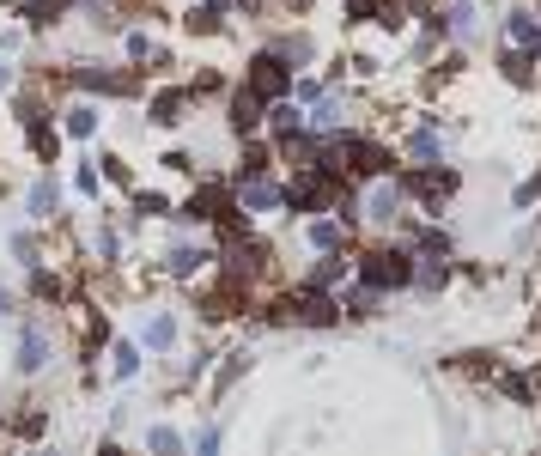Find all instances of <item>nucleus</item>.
Instances as JSON below:
<instances>
[{"label": "nucleus", "mask_w": 541, "mask_h": 456, "mask_svg": "<svg viewBox=\"0 0 541 456\" xmlns=\"http://www.w3.org/2000/svg\"><path fill=\"white\" fill-rule=\"evenodd\" d=\"M396 165H402V159H396V140L377 134V128H365V122L329 134V152H323V171L341 177V183H371V177L396 171Z\"/></svg>", "instance_id": "1"}, {"label": "nucleus", "mask_w": 541, "mask_h": 456, "mask_svg": "<svg viewBox=\"0 0 541 456\" xmlns=\"http://www.w3.org/2000/svg\"><path fill=\"white\" fill-rule=\"evenodd\" d=\"M55 353H61L55 311H37V304H19L13 335H7V371L19 377V384H37V377L55 365Z\"/></svg>", "instance_id": "2"}, {"label": "nucleus", "mask_w": 541, "mask_h": 456, "mask_svg": "<svg viewBox=\"0 0 541 456\" xmlns=\"http://www.w3.org/2000/svg\"><path fill=\"white\" fill-rule=\"evenodd\" d=\"M219 268V250H213V232H189V225H177L171 219V244L152 256V274L159 280H171V286H201L207 274Z\"/></svg>", "instance_id": "3"}, {"label": "nucleus", "mask_w": 541, "mask_h": 456, "mask_svg": "<svg viewBox=\"0 0 541 456\" xmlns=\"http://www.w3.org/2000/svg\"><path fill=\"white\" fill-rule=\"evenodd\" d=\"M353 280L377 286L383 298H396V292H408V280H414V250H408L402 238H359V244H353Z\"/></svg>", "instance_id": "4"}, {"label": "nucleus", "mask_w": 541, "mask_h": 456, "mask_svg": "<svg viewBox=\"0 0 541 456\" xmlns=\"http://www.w3.org/2000/svg\"><path fill=\"white\" fill-rule=\"evenodd\" d=\"M396 177H402L414 213H438V219L462 201V189H469V171H462L456 159H438V165H396Z\"/></svg>", "instance_id": "5"}, {"label": "nucleus", "mask_w": 541, "mask_h": 456, "mask_svg": "<svg viewBox=\"0 0 541 456\" xmlns=\"http://www.w3.org/2000/svg\"><path fill=\"white\" fill-rule=\"evenodd\" d=\"M408 213H414V201H408V189H402L396 171L359 183V238H390Z\"/></svg>", "instance_id": "6"}, {"label": "nucleus", "mask_w": 541, "mask_h": 456, "mask_svg": "<svg viewBox=\"0 0 541 456\" xmlns=\"http://www.w3.org/2000/svg\"><path fill=\"white\" fill-rule=\"evenodd\" d=\"M140 116H146L152 134H189L195 116H201V104H195V92L183 80H152L146 98H140Z\"/></svg>", "instance_id": "7"}, {"label": "nucleus", "mask_w": 541, "mask_h": 456, "mask_svg": "<svg viewBox=\"0 0 541 456\" xmlns=\"http://www.w3.org/2000/svg\"><path fill=\"white\" fill-rule=\"evenodd\" d=\"M286 177V219H304V213H329L335 195L347 189L341 177H329L323 165H304V171H280Z\"/></svg>", "instance_id": "8"}, {"label": "nucleus", "mask_w": 541, "mask_h": 456, "mask_svg": "<svg viewBox=\"0 0 541 456\" xmlns=\"http://www.w3.org/2000/svg\"><path fill=\"white\" fill-rule=\"evenodd\" d=\"M134 341L146 347V359H171V353L183 347V304H165V298L140 304V323H134Z\"/></svg>", "instance_id": "9"}, {"label": "nucleus", "mask_w": 541, "mask_h": 456, "mask_svg": "<svg viewBox=\"0 0 541 456\" xmlns=\"http://www.w3.org/2000/svg\"><path fill=\"white\" fill-rule=\"evenodd\" d=\"M432 25H438V37L450 49H481V37H487V0H438Z\"/></svg>", "instance_id": "10"}, {"label": "nucleus", "mask_w": 541, "mask_h": 456, "mask_svg": "<svg viewBox=\"0 0 541 456\" xmlns=\"http://www.w3.org/2000/svg\"><path fill=\"white\" fill-rule=\"evenodd\" d=\"M250 371H256V347H250V341L225 347V353L213 359V371H207V390H201V408H207V414H225L231 390H238V384H244Z\"/></svg>", "instance_id": "11"}, {"label": "nucleus", "mask_w": 541, "mask_h": 456, "mask_svg": "<svg viewBox=\"0 0 541 456\" xmlns=\"http://www.w3.org/2000/svg\"><path fill=\"white\" fill-rule=\"evenodd\" d=\"M231 195H238V213L268 225V219H286V177L280 171H262V177H231Z\"/></svg>", "instance_id": "12"}, {"label": "nucleus", "mask_w": 541, "mask_h": 456, "mask_svg": "<svg viewBox=\"0 0 541 456\" xmlns=\"http://www.w3.org/2000/svg\"><path fill=\"white\" fill-rule=\"evenodd\" d=\"M292 244H298L304 256H323V250H353L359 232L329 207V213H304V219H292Z\"/></svg>", "instance_id": "13"}, {"label": "nucleus", "mask_w": 541, "mask_h": 456, "mask_svg": "<svg viewBox=\"0 0 541 456\" xmlns=\"http://www.w3.org/2000/svg\"><path fill=\"white\" fill-rule=\"evenodd\" d=\"M55 122H61V134H67V146H98L104 140V104L98 98H80V92H67L61 104H55Z\"/></svg>", "instance_id": "14"}, {"label": "nucleus", "mask_w": 541, "mask_h": 456, "mask_svg": "<svg viewBox=\"0 0 541 456\" xmlns=\"http://www.w3.org/2000/svg\"><path fill=\"white\" fill-rule=\"evenodd\" d=\"M262 116H268V98H256L244 80H231V92L219 98V134H231V140L262 134Z\"/></svg>", "instance_id": "15"}, {"label": "nucleus", "mask_w": 541, "mask_h": 456, "mask_svg": "<svg viewBox=\"0 0 541 456\" xmlns=\"http://www.w3.org/2000/svg\"><path fill=\"white\" fill-rule=\"evenodd\" d=\"M61 213H67V177H61V165H37L31 189H25V219L31 225H55Z\"/></svg>", "instance_id": "16"}, {"label": "nucleus", "mask_w": 541, "mask_h": 456, "mask_svg": "<svg viewBox=\"0 0 541 456\" xmlns=\"http://www.w3.org/2000/svg\"><path fill=\"white\" fill-rule=\"evenodd\" d=\"M73 292H80V286H73L67 280V268L61 262H37V268H25V304H37V311H61V304L73 298Z\"/></svg>", "instance_id": "17"}, {"label": "nucleus", "mask_w": 541, "mask_h": 456, "mask_svg": "<svg viewBox=\"0 0 541 456\" xmlns=\"http://www.w3.org/2000/svg\"><path fill=\"white\" fill-rule=\"evenodd\" d=\"M493 73L511 92H541V61L529 49H517V43H493Z\"/></svg>", "instance_id": "18"}, {"label": "nucleus", "mask_w": 541, "mask_h": 456, "mask_svg": "<svg viewBox=\"0 0 541 456\" xmlns=\"http://www.w3.org/2000/svg\"><path fill=\"white\" fill-rule=\"evenodd\" d=\"M499 43H517L541 61V13H535V0H505V13H499Z\"/></svg>", "instance_id": "19"}, {"label": "nucleus", "mask_w": 541, "mask_h": 456, "mask_svg": "<svg viewBox=\"0 0 541 456\" xmlns=\"http://www.w3.org/2000/svg\"><path fill=\"white\" fill-rule=\"evenodd\" d=\"M140 371H146V347L134 335H110V347H104V384L128 390V384H140Z\"/></svg>", "instance_id": "20"}, {"label": "nucleus", "mask_w": 541, "mask_h": 456, "mask_svg": "<svg viewBox=\"0 0 541 456\" xmlns=\"http://www.w3.org/2000/svg\"><path fill=\"white\" fill-rule=\"evenodd\" d=\"M19 140H25V152H31V165H61V152H67V134H61L55 110H49V116L19 122Z\"/></svg>", "instance_id": "21"}, {"label": "nucleus", "mask_w": 541, "mask_h": 456, "mask_svg": "<svg viewBox=\"0 0 541 456\" xmlns=\"http://www.w3.org/2000/svg\"><path fill=\"white\" fill-rule=\"evenodd\" d=\"M286 280H311V286H329V292H341L347 280H353V250H323V256H304Z\"/></svg>", "instance_id": "22"}, {"label": "nucleus", "mask_w": 541, "mask_h": 456, "mask_svg": "<svg viewBox=\"0 0 541 456\" xmlns=\"http://www.w3.org/2000/svg\"><path fill=\"white\" fill-rule=\"evenodd\" d=\"M7 13L31 31V37H55L73 13V0H7Z\"/></svg>", "instance_id": "23"}, {"label": "nucleus", "mask_w": 541, "mask_h": 456, "mask_svg": "<svg viewBox=\"0 0 541 456\" xmlns=\"http://www.w3.org/2000/svg\"><path fill=\"white\" fill-rule=\"evenodd\" d=\"M450 286H456V256H414V280H408L414 298H444Z\"/></svg>", "instance_id": "24"}, {"label": "nucleus", "mask_w": 541, "mask_h": 456, "mask_svg": "<svg viewBox=\"0 0 541 456\" xmlns=\"http://www.w3.org/2000/svg\"><path fill=\"white\" fill-rule=\"evenodd\" d=\"M128 213H134L140 225H171V219H177V195H171V189L134 183V189H128Z\"/></svg>", "instance_id": "25"}, {"label": "nucleus", "mask_w": 541, "mask_h": 456, "mask_svg": "<svg viewBox=\"0 0 541 456\" xmlns=\"http://www.w3.org/2000/svg\"><path fill=\"white\" fill-rule=\"evenodd\" d=\"M67 195L80 201V207H104V201H110V183H104V171H98V159H92V152H86V159H73Z\"/></svg>", "instance_id": "26"}, {"label": "nucleus", "mask_w": 541, "mask_h": 456, "mask_svg": "<svg viewBox=\"0 0 541 456\" xmlns=\"http://www.w3.org/2000/svg\"><path fill=\"white\" fill-rule=\"evenodd\" d=\"M335 298H341V317H347V323H377L383 304H390V298H383L377 286H365V280H347Z\"/></svg>", "instance_id": "27"}, {"label": "nucleus", "mask_w": 541, "mask_h": 456, "mask_svg": "<svg viewBox=\"0 0 541 456\" xmlns=\"http://www.w3.org/2000/svg\"><path fill=\"white\" fill-rule=\"evenodd\" d=\"M231 80H238V73H225L219 61H201V67H189V73H183V86L195 92V104H219V98L231 92Z\"/></svg>", "instance_id": "28"}, {"label": "nucleus", "mask_w": 541, "mask_h": 456, "mask_svg": "<svg viewBox=\"0 0 541 456\" xmlns=\"http://www.w3.org/2000/svg\"><path fill=\"white\" fill-rule=\"evenodd\" d=\"M444 371H450V377H469V384L487 390V377L499 371V353H493V347H462V353L444 359Z\"/></svg>", "instance_id": "29"}, {"label": "nucleus", "mask_w": 541, "mask_h": 456, "mask_svg": "<svg viewBox=\"0 0 541 456\" xmlns=\"http://www.w3.org/2000/svg\"><path fill=\"white\" fill-rule=\"evenodd\" d=\"M92 159H98V171H104V183H110V189H122V195H128V189L140 183V177H134V159H128L122 146H98Z\"/></svg>", "instance_id": "30"}, {"label": "nucleus", "mask_w": 541, "mask_h": 456, "mask_svg": "<svg viewBox=\"0 0 541 456\" xmlns=\"http://www.w3.org/2000/svg\"><path fill=\"white\" fill-rule=\"evenodd\" d=\"M140 450H165V456H177V450H189V432L171 426V420H146V426H140Z\"/></svg>", "instance_id": "31"}, {"label": "nucleus", "mask_w": 541, "mask_h": 456, "mask_svg": "<svg viewBox=\"0 0 541 456\" xmlns=\"http://www.w3.org/2000/svg\"><path fill=\"white\" fill-rule=\"evenodd\" d=\"M298 128H304V104H298V98H274L268 116H262V134L280 140V134H298Z\"/></svg>", "instance_id": "32"}, {"label": "nucleus", "mask_w": 541, "mask_h": 456, "mask_svg": "<svg viewBox=\"0 0 541 456\" xmlns=\"http://www.w3.org/2000/svg\"><path fill=\"white\" fill-rule=\"evenodd\" d=\"M31 43H37V37H31V31H25V25L13 19V13H7V19H0V55H7V61H19V67H25V55H31Z\"/></svg>", "instance_id": "33"}, {"label": "nucleus", "mask_w": 541, "mask_h": 456, "mask_svg": "<svg viewBox=\"0 0 541 456\" xmlns=\"http://www.w3.org/2000/svg\"><path fill=\"white\" fill-rule=\"evenodd\" d=\"M335 7H341V25H347V31H365V25L383 19V7H390V0H335Z\"/></svg>", "instance_id": "34"}, {"label": "nucleus", "mask_w": 541, "mask_h": 456, "mask_svg": "<svg viewBox=\"0 0 541 456\" xmlns=\"http://www.w3.org/2000/svg\"><path fill=\"white\" fill-rule=\"evenodd\" d=\"M219 444H225V426H219V420H213V414L201 408V420L189 426V450H195V456H213Z\"/></svg>", "instance_id": "35"}, {"label": "nucleus", "mask_w": 541, "mask_h": 456, "mask_svg": "<svg viewBox=\"0 0 541 456\" xmlns=\"http://www.w3.org/2000/svg\"><path fill=\"white\" fill-rule=\"evenodd\" d=\"M19 80H25V67H19V61H7V55H0V104H7V98H13V86H19Z\"/></svg>", "instance_id": "36"}, {"label": "nucleus", "mask_w": 541, "mask_h": 456, "mask_svg": "<svg viewBox=\"0 0 541 456\" xmlns=\"http://www.w3.org/2000/svg\"><path fill=\"white\" fill-rule=\"evenodd\" d=\"M19 304H25V298L7 286V274H0V323H13V317H19Z\"/></svg>", "instance_id": "37"}, {"label": "nucleus", "mask_w": 541, "mask_h": 456, "mask_svg": "<svg viewBox=\"0 0 541 456\" xmlns=\"http://www.w3.org/2000/svg\"><path fill=\"white\" fill-rule=\"evenodd\" d=\"M535 201H541V189H535V177H523V183L511 189V207L523 213V207H535Z\"/></svg>", "instance_id": "38"}, {"label": "nucleus", "mask_w": 541, "mask_h": 456, "mask_svg": "<svg viewBox=\"0 0 541 456\" xmlns=\"http://www.w3.org/2000/svg\"><path fill=\"white\" fill-rule=\"evenodd\" d=\"M280 7H286V19H311V13H317V0H280Z\"/></svg>", "instance_id": "39"}, {"label": "nucleus", "mask_w": 541, "mask_h": 456, "mask_svg": "<svg viewBox=\"0 0 541 456\" xmlns=\"http://www.w3.org/2000/svg\"><path fill=\"white\" fill-rule=\"evenodd\" d=\"M535 238H541V213H535Z\"/></svg>", "instance_id": "40"}, {"label": "nucleus", "mask_w": 541, "mask_h": 456, "mask_svg": "<svg viewBox=\"0 0 541 456\" xmlns=\"http://www.w3.org/2000/svg\"><path fill=\"white\" fill-rule=\"evenodd\" d=\"M535 189H541V165H535Z\"/></svg>", "instance_id": "41"}, {"label": "nucleus", "mask_w": 541, "mask_h": 456, "mask_svg": "<svg viewBox=\"0 0 541 456\" xmlns=\"http://www.w3.org/2000/svg\"><path fill=\"white\" fill-rule=\"evenodd\" d=\"M0 408H7V396H0Z\"/></svg>", "instance_id": "42"}, {"label": "nucleus", "mask_w": 541, "mask_h": 456, "mask_svg": "<svg viewBox=\"0 0 541 456\" xmlns=\"http://www.w3.org/2000/svg\"><path fill=\"white\" fill-rule=\"evenodd\" d=\"M128 7H134V0H128Z\"/></svg>", "instance_id": "43"}]
</instances>
